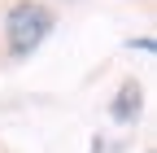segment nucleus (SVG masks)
I'll return each mask as SVG.
<instances>
[{"label":"nucleus","instance_id":"nucleus-3","mask_svg":"<svg viewBox=\"0 0 157 153\" xmlns=\"http://www.w3.org/2000/svg\"><path fill=\"white\" fill-rule=\"evenodd\" d=\"M131 48H140V53H153V35H140V40H131Z\"/></svg>","mask_w":157,"mask_h":153},{"label":"nucleus","instance_id":"nucleus-2","mask_svg":"<svg viewBox=\"0 0 157 153\" xmlns=\"http://www.w3.org/2000/svg\"><path fill=\"white\" fill-rule=\"evenodd\" d=\"M140 109H144V88L127 79L122 88L113 92V101H109V114H113V123H135L140 118Z\"/></svg>","mask_w":157,"mask_h":153},{"label":"nucleus","instance_id":"nucleus-1","mask_svg":"<svg viewBox=\"0 0 157 153\" xmlns=\"http://www.w3.org/2000/svg\"><path fill=\"white\" fill-rule=\"evenodd\" d=\"M48 35H52V9L39 0H17L5 13V44L13 57H31Z\"/></svg>","mask_w":157,"mask_h":153},{"label":"nucleus","instance_id":"nucleus-4","mask_svg":"<svg viewBox=\"0 0 157 153\" xmlns=\"http://www.w3.org/2000/svg\"><path fill=\"white\" fill-rule=\"evenodd\" d=\"M92 153H109V144H105L101 136H92Z\"/></svg>","mask_w":157,"mask_h":153}]
</instances>
